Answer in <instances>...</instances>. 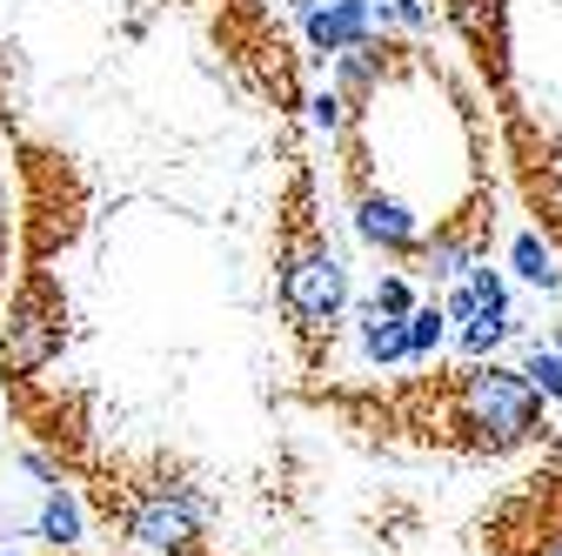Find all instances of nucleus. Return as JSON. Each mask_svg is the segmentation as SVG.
<instances>
[{"instance_id":"obj_1","label":"nucleus","mask_w":562,"mask_h":556,"mask_svg":"<svg viewBox=\"0 0 562 556\" xmlns=\"http://www.w3.org/2000/svg\"><path fill=\"white\" fill-rule=\"evenodd\" d=\"M375 430L408 436V443H436L456 456H509L542 443L549 415L529 376L503 369L496 356H469L462 369H436L395 396H382Z\"/></svg>"},{"instance_id":"obj_2","label":"nucleus","mask_w":562,"mask_h":556,"mask_svg":"<svg viewBox=\"0 0 562 556\" xmlns=\"http://www.w3.org/2000/svg\"><path fill=\"white\" fill-rule=\"evenodd\" d=\"M274 302L289 315V335L308 369H322V356L335 349V329L348 309V268L328 248V229L315 215V181L308 168L289 175V194H281L274 215Z\"/></svg>"},{"instance_id":"obj_3","label":"nucleus","mask_w":562,"mask_h":556,"mask_svg":"<svg viewBox=\"0 0 562 556\" xmlns=\"http://www.w3.org/2000/svg\"><path fill=\"white\" fill-rule=\"evenodd\" d=\"M503 530H482V556H562V469L529 476V490L496 510Z\"/></svg>"},{"instance_id":"obj_4","label":"nucleus","mask_w":562,"mask_h":556,"mask_svg":"<svg viewBox=\"0 0 562 556\" xmlns=\"http://www.w3.org/2000/svg\"><path fill=\"white\" fill-rule=\"evenodd\" d=\"M341 148H348V201H356V229H362V242L382 248V255L415 262V255H422V222L408 215L395 194H382V188L369 181V155H362V134H356V127L341 134Z\"/></svg>"},{"instance_id":"obj_5","label":"nucleus","mask_w":562,"mask_h":556,"mask_svg":"<svg viewBox=\"0 0 562 556\" xmlns=\"http://www.w3.org/2000/svg\"><path fill=\"white\" fill-rule=\"evenodd\" d=\"M60 289L47 282V275H34V282L14 296L8 309V342H0V376H34L60 356Z\"/></svg>"},{"instance_id":"obj_6","label":"nucleus","mask_w":562,"mask_h":556,"mask_svg":"<svg viewBox=\"0 0 562 556\" xmlns=\"http://www.w3.org/2000/svg\"><path fill=\"white\" fill-rule=\"evenodd\" d=\"M369 21H375L369 0H335V8L308 14V41H315L322 54H348V47L369 41Z\"/></svg>"},{"instance_id":"obj_7","label":"nucleus","mask_w":562,"mask_h":556,"mask_svg":"<svg viewBox=\"0 0 562 556\" xmlns=\"http://www.w3.org/2000/svg\"><path fill=\"white\" fill-rule=\"evenodd\" d=\"M362 349H369V363H402V356H415L408 315H382V309L369 302V315H362Z\"/></svg>"},{"instance_id":"obj_8","label":"nucleus","mask_w":562,"mask_h":556,"mask_svg":"<svg viewBox=\"0 0 562 556\" xmlns=\"http://www.w3.org/2000/svg\"><path fill=\"white\" fill-rule=\"evenodd\" d=\"M34 536H41L47 549H75V543H81V503L67 497L60 482H54V490H47V503H41V523H34Z\"/></svg>"},{"instance_id":"obj_9","label":"nucleus","mask_w":562,"mask_h":556,"mask_svg":"<svg viewBox=\"0 0 562 556\" xmlns=\"http://www.w3.org/2000/svg\"><path fill=\"white\" fill-rule=\"evenodd\" d=\"M442 322H449V309H436V302H422V309L408 315V342H415V356L442 349Z\"/></svg>"},{"instance_id":"obj_10","label":"nucleus","mask_w":562,"mask_h":556,"mask_svg":"<svg viewBox=\"0 0 562 556\" xmlns=\"http://www.w3.org/2000/svg\"><path fill=\"white\" fill-rule=\"evenodd\" d=\"M516 268L529 275L536 289H555V268H549V255H542V242H536V235H522V242H516Z\"/></svg>"},{"instance_id":"obj_11","label":"nucleus","mask_w":562,"mask_h":556,"mask_svg":"<svg viewBox=\"0 0 562 556\" xmlns=\"http://www.w3.org/2000/svg\"><path fill=\"white\" fill-rule=\"evenodd\" d=\"M542 396H562V356H542V349H529V369H522Z\"/></svg>"},{"instance_id":"obj_12","label":"nucleus","mask_w":562,"mask_h":556,"mask_svg":"<svg viewBox=\"0 0 562 556\" xmlns=\"http://www.w3.org/2000/svg\"><path fill=\"white\" fill-rule=\"evenodd\" d=\"M375 309H382V315H415V296H408V282H402V275H382Z\"/></svg>"}]
</instances>
